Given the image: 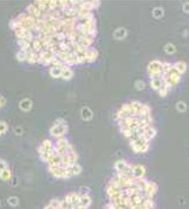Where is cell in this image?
Masks as SVG:
<instances>
[{
  "mask_svg": "<svg viewBox=\"0 0 189 209\" xmlns=\"http://www.w3.org/2000/svg\"><path fill=\"white\" fill-rule=\"evenodd\" d=\"M66 132H67V123H64V124H53L52 128L50 129L51 136L56 138L65 137Z\"/></svg>",
  "mask_w": 189,
  "mask_h": 209,
  "instance_id": "4",
  "label": "cell"
},
{
  "mask_svg": "<svg viewBox=\"0 0 189 209\" xmlns=\"http://www.w3.org/2000/svg\"><path fill=\"white\" fill-rule=\"evenodd\" d=\"M85 54H86V63H89V64H92V63H94L96 60H97V58H98V51L96 50V48H89L86 51H85Z\"/></svg>",
  "mask_w": 189,
  "mask_h": 209,
  "instance_id": "11",
  "label": "cell"
},
{
  "mask_svg": "<svg viewBox=\"0 0 189 209\" xmlns=\"http://www.w3.org/2000/svg\"><path fill=\"white\" fill-rule=\"evenodd\" d=\"M70 144V142L67 141V138L66 137H60V138H57L56 139V143L54 145L57 147V148H67V145Z\"/></svg>",
  "mask_w": 189,
  "mask_h": 209,
  "instance_id": "25",
  "label": "cell"
},
{
  "mask_svg": "<svg viewBox=\"0 0 189 209\" xmlns=\"http://www.w3.org/2000/svg\"><path fill=\"white\" fill-rule=\"evenodd\" d=\"M0 179L2 181H8L12 179V173L10 169H5L2 171H0Z\"/></svg>",
  "mask_w": 189,
  "mask_h": 209,
  "instance_id": "28",
  "label": "cell"
},
{
  "mask_svg": "<svg viewBox=\"0 0 189 209\" xmlns=\"http://www.w3.org/2000/svg\"><path fill=\"white\" fill-rule=\"evenodd\" d=\"M19 107H20V109L23 110V111H30L31 110V108H32V102H31V99H29V98H25V99H23V101L20 102V104H19Z\"/></svg>",
  "mask_w": 189,
  "mask_h": 209,
  "instance_id": "24",
  "label": "cell"
},
{
  "mask_svg": "<svg viewBox=\"0 0 189 209\" xmlns=\"http://www.w3.org/2000/svg\"><path fill=\"white\" fill-rule=\"evenodd\" d=\"M135 88H136V90H138V91L144 90V88H145V83H144L142 79H138V80H136L135 82Z\"/></svg>",
  "mask_w": 189,
  "mask_h": 209,
  "instance_id": "40",
  "label": "cell"
},
{
  "mask_svg": "<svg viewBox=\"0 0 189 209\" xmlns=\"http://www.w3.org/2000/svg\"><path fill=\"white\" fill-rule=\"evenodd\" d=\"M174 69L182 76L183 73L187 71V63L183 61V60H178V61H176V63L174 64Z\"/></svg>",
  "mask_w": 189,
  "mask_h": 209,
  "instance_id": "17",
  "label": "cell"
},
{
  "mask_svg": "<svg viewBox=\"0 0 189 209\" xmlns=\"http://www.w3.org/2000/svg\"><path fill=\"white\" fill-rule=\"evenodd\" d=\"M77 64H81V61H79V58H78L77 53H70L69 54V57H67V60L65 61V65L71 67V66L77 65Z\"/></svg>",
  "mask_w": 189,
  "mask_h": 209,
  "instance_id": "15",
  "label": "cell"
},
{
  "mask_svg": "<svg viewBox=\"0 0 189 209\" xmlns=\"http://www.w3.org/2000/svg\"><path fill=\"white\" fill-rule=\"evenodd\" d=\"M21 132H23V129H21L20 126H17V128H16V134H17V135H20Z\"/></svg>",
  "mask_w": 189,
  "mask_h": 209,
  "instance_id": "50",
  "label": "cell"
},
{
  "mask_svg": "<svg viewBox=\"0 0 189 209\" xmlns=\"http://www.w3.org/2000/svg\"><path fill=\"white\" fill-rule=\"evenodd\" d=\"M164 51L167 54H174L176 52V46L174 44H171V43H168L164 46Z\"/></svg>",
  "mask_w": 189,
  "mask_h": 209,
  "instance_id": "31",
  "label": "cell"
},
{
  "mask_svg": "<svg viewBox=\"0 0 189 209\" xmlns=\"http://www.w3.org/2000/svg\"><path fill=\"white\" fill-rule=\"evenodd\" d=\"M176 110L178 111V112H186L187 111V109H188V107H187V103L183 101H178L176 103Z\"/></svg>",
  "mask_w": 189,
  "mask_h": 209,
  "instance_id": "29",
  "label": "cell"
},
{
  "mask_svg": "<svg viewBox=\"0 0 189 209\" xmlns=\"http://www.w3.org/2000/svg\"><path fill=\"white\" fill-rule=\"evenodd\" d=\"M6 104V99H5V97H2V96L0 95V109L2 108L4 105Z\"/></svg>",
  "mask_w": 189,
  "mask_h": 209,
  "instance_id": "48",
  "label": "cell"
},
{
  "mask_svg": "<svg viewBox=\"0 0 189 209\" xmlns=\"http://www.w3.org/2000/svg\"><path fill=\"white\" fill-rule=\"evenodd\" d=\"M5 169H8V168H7V163H6L4 160H0V171H2V170H5Z\"/></svg>",
  "mask_w": 189,
  "mask_h": 209,
  "instance_id": "46",
  "label": "cell"
},
{
  "mask_svg": "<svg viewBox=\"0 0 189 209\" xmlns=\"http://www.w3.org/2000/svg\"><path fill=\"white\" fill-rule=\"evenodd\" d=\"M16 57H17V60L18 61H26V58H27V53L23 51V50H20V51H18L17 54H16Z\"/></svg>",
  "mask_w": 189,
  "mask_h": 209,
  "instance_id": "36",
  "label": "cell"
},
{
  "mask_svg": "<svg viewBox=\"0 0 189 209\" xmlns=\"http://www.w3.org/2000/svg\"><path fill=\"white\" fill-rule=\"evenodd\" d=\"M91 203H92V197L90 196V194L89 195H82V197H81V204L82 206H84L85 208L89 209Z\"/></svg>",
  "mask_w": 189,
  "mask_h": 209,
  "instance_id": "26",
  "label": "cell"
},
{
  "mask_svg": "<svg viewBox=\"0 0 189 209\" xmlns=\"http://www.w3.org/2000/svg\"><path fill=\"white\" fill-rule=\"evenodd\" d=\"M44 209H53V208L51 207V206H50V204H48V206H46V207H45Z\"/></svg>",
  "mask_w": 189,
  "mask_h": 209,
  "instance_id": "51",
  "label": "cell"
},
{
  "mask_svg": "<svg viewBox=\"0 0 189 209\" xmlns=\"http://www.w3.org/2000/svg\"><path fill=\"white\" fill-rule=\"evenodd\" d=\"M157 190H159L157 183L154 182V181H149L147 187H145V189H144V193H145V196H147L148 198H154V196L156 195Z\"/></svg>",
  "mask_w": 189,
  "mask_h": 209,
  "instance_id": "7",
  "label": "cell"
},
{
  "mask_svg": "<svg viewBox=\"0 0 189 209\" xmlns=\"http://www.w3.org/2000/svg\"><path fill=\"white\" fill-rule=\"evenodd\" d=\"M48 173L51 174L53 177H56V179H64L66 169L63 168L62 166H59V167H52V166H48Z\"/></svg>",
  "mask_w": 189,
  "mask_h": 209,
  "instance_id": "8",
  "label": "cell"
},
{
  "mask_svg": "<svg viewBox=\"0 0 189 209\" xmlns=\"http://www.w3.org/2000/svg\"><path fill=\"white\" fill-rule=\"evenodd\" d=\"M78 161V155L77 152H72V154H67L66 156L63 157V161H62V167L65 169H69L72 166H75Z\"/></svg>",
  "mask_w": 189,
  "mask_h": 209,
  "instance_id": "5",
  "label": "cell"
},
{
  "mask_svg": "<svg viewBox=\"0 0 189 209\" xmlns=\"http://www.w3.org/2000/svg\"><path fill=\"white\" fill-rule=\"evenodd\" d=\"M8 204L10 206H13V207H16V206H18L19 204V198H18L17 196H11L8 197Z\"/></svg>",
  "mask_w": 189,
  "mask_h": 209,
  "instance_id": "42",
  "label": "cell"
},
{
  "mask_svg": "<svg viewBox=\"0 0 189 209\" xmlns=\"http://www.w3.org/2000/svg\"><path fill=\"white\" fill-rule=\"evenodd\" d=\"M64 123H66V122L63 118H58V120H56L53 122V124H64Z\"/></svg>",
  "mask_w": 189,
  "mask_h": 209,
  "instance_id": "49",
  "label": "cell"
},
{
  "mask_svg": "<svg viewBox=\"0 0 189 209\" xmlns=\"http://www.w3.org/2000/svg\"><path fill=\"white\" fill-rule=\"evenodd\" d=\"M150 88L155 91H159L162 86H163V80H162V78H157V79H150Z\"/></svg>",
  "mask_w": 189,
  "mask_h": 209,
  "instance_id": "19",
  "label": "cell"
},
{
  "mask_svg": "<svg viewBox=\"0 0 189 209\" xmlns=\"http://www.w3.org/2000/svg\"><path fill=\"white\" fill-rule=\"evenodd\" d=\"M83 168L81 164H78V163H76L75 166H72L71 167V171H72V174H73V176H78L79 174L82 173Z\"/></svg>",
  "mask_w": 189,
  "mask_h": 209,
  "instance_id": "38",
  "label": "cell"
},
{
  "mask_svg": "<svg viewBox=\"0 0 189 209\" xmlns=\"http://www.w3.org/2000/svg\"><path fill=\"white\" fill-rule=\"evenodd\" d=\"M51 65H52L53 67H63V69H64L65 66H66L64 63H63V61H60L58 58H54V59H53V61L51 63Z\"/></svg>",
  "mask_w": 189,
  "mask_h": 209,
  "instance_id": "41",
  "label": "cell"
},
{
  "mask_svg": "<svg viewBox=\"0 0 189 209\" xmlns=\"http://www.w3.org/2000/svg\"><path fill=\"white\" fill-rule=\"evenodd\" d=\"M145 171H147V169H145L144 166H142V164H135V166L132 167V176H134L136 179H144V177H145Z\"/></svg>",
  "mask_w": 189,
  "mask_h": 209,
  "instance_id": "9",
  "label": "cell"
},
{
  "mask_svg": "<svg viewBox=\"0 0 189 209\" xmlns=\"http://www.w3.org/2000/svg\"><path fill=\"white\" fill-rule=\"evenodd\" d=\"M162 65H163V61H159V60H151L148 64V76L150 79H157L162 77L163 75Z\"/></svg>",
  "mask_w": 189,
  "mask_h": 209,
  "instance_id": "1",
  "label": "cell"
},
{
  "mask_svg": "<svg viewBox=\"0 0 189 209\" xmlns=\"http://www.w3.org/2000/svg\"><path fill=\"white\" fill-rule=\"evenodd\" d=\"M163 14H164V11H163V8L162 7H155L153 10V17L156 19H159L163 17Z\"/></svg>",
  "mask_w": 189,
  "mask_h": 209,
  "instance_id": "30",
  "label": "cell"
},
{
  "mask_svg": "<svg viewBox=\"0 0 189 209\" xmlns=\"http://www.w3.org/2000/svg\"><path fill=\"white\" fill-rule=\"evenodd\" d=\"M170 88L168 86V85H165V84H163V86L161 88V89L157 91L159 92V95L161 96V97H167V95L169 93V91H170Z\"/></svg>",
  "mask_w": 189,
  "mask_h": 209,
  "instance_id": "34",
  "label": "cell"
},
{
  "mask_svg": "<svg viewBox=\"0 0 189 209\" xmlns=\"http://www.w3.org/2000/svg\"><path fill=\"white\" fill-rule=\"evenodd\" d=\"M8 26H10V29H11V30H16V29H17L18 27V23H17V20H16V19H12L11 21H10V24H8Z\"/></svg>",
  "mask_w": 189,
  "mask_h": 209,
  "instance_id": "45",
  "label": "cell"
},
{
  "mask_svg": "<svg viewBox=\"0 0 189 209\" xmlns=\"http://www.w3.org/2000/svg\"><path fill=\"white\" fill-rule=\"evenodd\" d=\"M72 77H73V71L71 70L69 66H65L63 75H62V78L64 80H70V79H72Z\"/></svg>",
  "mask_w": 189,
  "mask_h": 209,
  "instance_id": "27",
  "label": "cell"
},
{
  "mask_svg": "<svg viewBox=\"0 0 189 209\" xmlns=\"http://www.w3.org/2000/svg\"><path fill=\"white\" fill-rule=\"evenodd\" d=\"M156 134H157V130H156L153 125L148 126V128L144 129V136H143L142 138H143V139H145L147 142L150 143V141H151V139L156 136Z\"/></svg>",
  "mask_w": 189,
  "mask_h": 209,
  "instance_id": "12",
  "label": "cell"
},
{
  "mask_svg": "<svg viewBox=\"0 0 189 209\" xmlns=\"http://www.w3.org/2000/svg\"><path fill=\"white\" fill-rule=\"evenodd\" d=\"M60 204H62V200H59V198H52V200L50 201V206H51L53 209L60 208Z\"/></svg>",
  "mask_w": 189,
  "mask_h": 209,
  "instance_id": "39",
  "label": "cell"
},
{
  "mask_svg": "<svg viewBox=\"0 0 189 209\" xmlns=\"http://www.w3.org/2000/svg\"><path fill=\"white\" fill-rule=\"evenodd\" d=\"M41 147H43V149L44 150H52L54 148V144L51 139H45L43 143L40 144Z\"/></svg>",
  "mask_w": 189,
  "mask_h": 209,
  "instance_id": "33",
  "label": "cell"
},
{
  "mask_svg": "<svg viewBox=\"0 0 189 209\" xmlns=\"http://www.w3.org/2000/svg\"><path fill=\"white\" fill-rule=\"evenodd\" d=\"M173 67H174V64H171L169 61H163L162 71H163V73H169L173 70Z\"/></svg>",
  "mask_w": 189,
  "mask_h": 209,
  "instance_id": "37",
  "label": "cell"
},
{
  "mask_svg": "<svg viewBox=\"0 0 189 209\" xmlns=\"http://www.w3.org/2000/svg\"><path fill=\"white\" fill-rule=\"evenodd\" d=\"M127 36H128V31L125 27H118L117 30H115V32H113V38L116 40H123Z\"/></svg>",
  "mask_w": 189,
  "mask_h": 209,
  "instance_id": "13",
  "label": "cell"
},
{
  "mask_svg": "<svg viewBox=\"0 0 189 209\" xmlns=\"http://www.w3.org/2000/svg\"><path fill=\"white\" fill-rule=\"evenodd\" d=\"M62 161H63V157L58 154H54L47 163H48V166H52V167H59V166H62Z\"/></svg>",
  "mask_w": 189,
  "mask_h": 209,
  "instance_id": "18",
  "label": "cell"
},
{
  "mask_svg": "<svg viewBox=\"0 0 189 209\" xmlns=\"http://www.w3.org/2000/svg\"><path fill=\"white\" fill-rule=\"evenodd\" d=\"M130 148L132 149L134 152L136 154H145L150 148L149 142H147L143 138H136V139H130L129 141Z\"/></svg>",
  "mask_w": 189,
  "mask_h": 209,
  "instance_id": "2",
  "label": "cell"
},
{
  "mask_svg": "<svg viewBox=\"0 0 189 209\" xmlns=\"http://www.w3.org/2000/svg\"><path fill=\"white\" fill-rule=\"evenodd\" d=\"M0 135H1V134H0Z\"/></svg>",
  "mask_w": 189,
  "mask_h": 209,
  "instance_id": "52",
  "label": "cell"
},
{
  "mask_svg": "<svg viewBox=\"0 0 189 209\" xmlns=\"http://www.w3.org/2000/svg\"><path fill=\"white\" fill-rule=\"evenodd\" d=\"M183 12L189 13V2H184L183 4Z\"/></svg>",
  "mask_w": 189,
  "mask_h": 209,
  "instance_id": "47",
  "label": "cell"
},
{
  "mask_svg": "<svg viewBox=\"0 0 189 209\" xmlns=\"http://www.w3.org/2000/svg\"><path fill=\"white\" fill-rule=\"evenodd\" d=\"M81 197L82 196H81L78 193H69V194L64 197V200L67 203H71V204L73 206V208H75V207L81 204Z\"/></svg>",
  "mask_w": 189,
  "mask_h": 209,
  "instance_id": "10",
  "label": "cell"
},
{
  "mask_svg": "<svg viewBox=\"0 0 189 209\" xmlns=\"http://www.w3.org/2000/svg\"><path fill=\"white\" fill-rule=\"evenodd\" d=\"M56 58V53L51 51V50H47V51H43L39 53V58H38V63L41 65H51V63L53 61V59Z\"/></svg>",
  "mask_w": 189,
  "mask_h": 209,
  "instance_id": "3",
  "label": "cell"
},
{
  "mask_svg": "<svg viewBox=\"0 0 189 209\" xmlns=\"http://www.w3.org/2000/svg\"><path fill=\"white\" fill-rule=\"evenodd\" d=\"M7 129H8V125H7L6 122H0V134H1V135L5 134V132L7 131Z\"/></svg>",
  "mask_w": 189,
  "mask_h": 209,
  "instance_id": "44",
  "label": "cell"
},
{
  "mask_svg": "<svg viewBox=\"0 0 189 209\" xmlns=\"http://www.w3.org/2000/svg\"><path fill=\"white\" fill-rule=\"evenodd\" d=\"M81 116H82V120H92V117H94V112H92V110L88 107H84L82 108L81 110Z\"/></svg>",
  "mask_w": 189,
  "mask_h": 209,
  "instance_id": "14",
  "label": "cell"
},
{
  "mask_svg": "<svg viewBox=\"0 0 189 209\" xmlns=\"http://www.w3.org/2000/svg\"><path fill=\"white\" fill-rule=\"evenodd\" d=\"M79 43L83 44V45H85L86 48H91V46H92V44L94 43V38H92V37H90V36H85V34H84V36L81 38Z\"/></svg>",
  "mask_w": 189,
  "mask_h": 209,
  "instance_id": "22",
  "label": "cell"
},
{
  "mask_svg": "<svg viewBox=\"0 0 189 209\" xmlns=\"http://www.w3.org/2000/svg\"><path fill=\"white\" fill-rule=\"evenodd\" d=\"M135 131L134 129H127V130H121L122 132V135L124 136V138H127V139H131V138L134 137V135H135Z\"/></svg>",
  "mask_w": 189,
  "mask_h": 209,
  "instance_id": "32",
  "label": "cell"
},
{
  "mask_svg": "<svg viewBox=\"0 0 189 209\" xmlns=\"http://www.w3.org/2000/svg\"><path fill=\"white\" fill-rule=\"evenodd\" d=\"M147 116H151V108L148 104H143L142 108L140 109V111H138L137 117L142 118V117H147Z\"/></svg>",
  "mask_w": 189,
  "mask_h": 209,
  "instance_id": "16",
  "label": "cell"
},
{
  "mask_svg": "<svg viewBox=\"0 0 189 209\" xmlns=\"http://www.w3.org/2000/svg\"><path fill=\"white\" fill-rule=\"evenodd\" d=\"M38 58H39V53H37L35 51H31V52L27 53L26 61L29 64H35V63H38Z\"/></svg>",
  "mask_w": 189,
  "mask_h": 209,
  "instance_id": "23",
  "label": "cell"
},
{
  "mask_svg": "<svg viewBox=\"0 0 189 209\" xmlns=\"http://www.w3.org/2000/svg\"><path fill=\"white\" fill-rule=\"evenodd\" d=\"M78 194L82 196V195H89L90 194V188L89 187H85V185H83L79 188V191H78Z\"/></svg>",
  "mask_w": 189,
  "mask_h": 209,
  "instance_id": "43",
  "label": "cell"
},
{
  "mask_svg": "<svg viewBox=\"0 0 189 209\" xmlns=\"http://www.w3.org/2000/svg\"><path fill=\"white\" fill-rule=\"evenodd\" d=\"M69 54L67 52H62V51H58L57 53H56V58H58L60 61H63L65 64V61L67 60V57H69Z\"/></svg>",
  "mask_w": 189,
  "mask_h": 209,
  "instance_id": "35",
  "label": "cell"
},
{
  "mask_svg": "<svg viewBox=\"0 0 189 209\" xmlns=\"http://www.w3.org/2000/svg\"><path fill=\"white\" fill-rule=\"evenodd\" d=\"M63 71H64L63 67H53V66H51V69H50V76L52 78H62Z\"/></svg>",
  "mask_w": 189,
  "mask_h": 209,
  "instance_id": "21",
  "label": "cell"
},
{
  "mask_svg": "<svg viewBox=\"0 0 189 209\" xmlns=\"http://www.w3.org/2000/svg\"><path fill=\"white\" fill-rule=\"evenodd\" d=\"M105 193L106 195L109 197L113 196V195H118V194H123L124 193V189L122 188H119L118 185H116L115 183H112V182H109L105 187Z\"/></svg>",
  "mask_w": 189,
  "mask_h": 209,
  "instance_id": "6",
  "label": "cell"
},
{
  "mask_svg": "<svg viewBox=\"0 0 189 209\" xmlns=\"http://www.w3.org/2000/svg\"><path fill=\"white\" fill-rule=\"evenodd\" d=\"M128 164H129V163L125 161V160H118V161L115 162V166H113V168H115V170H116L117 173H122Z\"/></svg>",
  "mask_w": 189,
  "mask_h": 209,
  "instance_id": "20",
  "label": "cell"
}]
</instances>
